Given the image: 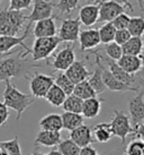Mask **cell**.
I'll list each match as a JSON object with an SVG mask.
<instances>
[{"mask_svg": "<svg viewBox=\"0 0 144 155\" xmlns=\"http://www.w3.org/2000/svg\"><path fill=\"white\" fill-rule=\"evenodd\" d=\"M62 140L60 131H49V130H41L35 138V146L54 147Z\"/></svg>", "mask_w": 144, "mask_h": 155, "instance_id": "obj_20", "label": "cell"}, {"mask_svg": "<svg viewBox=\"0 0 144 155\" xmlns=\"http://www.w3.org/2000/svg\"><path fill=\"white\" fill-rule=\"evenodd\" d=\"M121 68L131 75H136L141 73L143 68V57L142 56H127L123 54L116 61Z\"/></svg>", "mask_w": 144, "mask_h": 155, "instance_id": "obj_17", "label": "cell"}, {"mask_svg": "<svg viewBox=\"0 0 144 155\" xmlns=\"http://www.w3.org/2000/svg\"><path fill=\"white\" fill-rule=\"evenodd\" d=\"M58 151L62 155H79L80 147L72 142L70 138H67L58 144Z\"/></svg>", "mask_w": 144, "mask_h": 155, "instance_id": "obj_35", "label": "cell"}, {"mask_svg": "<svg viewBox=\"0 0 144 155\" xmlns=\"http://www.w3.org/2000/svg\"><path fill=\"white\" fill-rule=\"evenodd\" d=\"M2 97H4L5 105L8 109H13L17 113L16 121L20 120L23 113L35 102V97L20 92L10 81L5 82V91Z\"/></svg>", "mask_w": 144, "mask_h": 155, "instance_id": "obj_2", "label": "cell"}, {"mask_svg": "<svg viewBox=\"0 0 144 155\" xmlns=\"http://www.w3.org/2000/svg\"><path fill=\"white\" fill-rule=\"evenodd\" d=\"M33 34L35 38H51L56 35V25L54 17H49L42 21L35 22Z\"/></svg>", "mask_w": 144, "mask_h": 155, "instance_id": "obj_19", "label": "cell"}, {"mask_svg": "<svg viewBox=\"0 0 144 155\" xmlns=\"http://www.w3.org/2000/svg\"><path fill=\"white\" fill-rule=\"evenodd\" d=\"M0 155H7V153H6L1 147H0Z\"/></svg>", "mask_w": 144, "mask_h": 155, "instance_id": "obj_49", "label": "cell"}, {"mask_svg": "<svg viewBox=\"0 0 144 155\" xmlns=\"http://www.w3.org/2000/svg\"><path fill=\"white\" fill-rule=\"evenodd\" d=\"M70 139L72 142L77 144L78 146L82 148V147L89 146L91 145L95 140L92 138V133H91V128L88 127L87 125H81L77 127L76 129L70 131Z\"/></svg>", "mask_w": 144, "mask_h": 155, "instance_id": "obj_15", "label": "cell"}, {"mask_svg": "<svg viewBox=\"0 0 144 155\" xmlns=\"http://www.w3.org/2000/svg\"><path fill=\"white\" fill-rule=\"evenodd\" d=\"M78 41L80 43L81 52L92 50V49H95V48L100 44L98 30H96V28H88V30L85 31H80Z\"/></svg>", "mask_w": 144, "mask_h": 155, "instance_id": "obj_16", "label": "cell"}, {"mask_svg": "<svg viewBox=\"0 0 144 155\" xmlns=\"http://www.w3.org/2000/svg\"><path fill=\"white\" fill-rule=\"evenodd\" d=\"M126 30L128 31L131 36H139V38H141L144 32V18L142 16L131 17Z\"/></svg>", "mask_w": 144, "mask_h": 155, "instance_id": "obj_31", "label": "cell"}, {"mask_svg": "<svg viewBox=\"0 0 144 155\" xmlns=\"http://www.w3.org/2000/svg\"><path fill=\"white\" fill-rule=\"evenodd\" d=\"M0 147L7 153V155H23L18 136H15L10 140H0Z\"/></svg>", "mask_w": 144, "mask_h": 155, "instance_id": "obj_34", "label": "cell"}, {"mask_svg": "<svg viewBox=\"0 0 144 155\" xmlns=\"http://www.w3.org/2000/svg\"><path fill=\"white\" fill-rule=\"evenodd\" d=\"M124 148L125 147L116 148V150H113V151L102 152V153H98V155H124Z\"/></svg>", "mask_w": 144, "mask_h": 155, "instance_id": "obj_44", "label": "cell"}, {"mask_svg": "<svg viewBox=\"0 0 144 155\" xmlns=\"http://www.w3.org/2000/svg\"><path fill=\"white\" fill-rule=\"evenodd\" d=\"M99 66H100V69H102V82L105 84L106 88H108L109 91H113V92H134V93H137L140 91V88H142V85H139V86H128V85H125V84L121 83L119 81H117L110 74L108 68L102 66L100 60H99Z\"/></svg>", "mask_w": 144, "mask_h": 155, "instance_id": "obj_12", "label": "cell"}, {"mask_svg": "<svg viewBox=\"0 0 144 155\" xmlns=\"http://www.w3.org/2000/svg\"><path fill=\"white\" fill-rule=\"evenodd\" d=\"M108 70H109L110 74H111L117 81H119V82L125 84V85L133 86V85L137 82V77H136L135 75H131V74L126 73V71L121 68V67L117 65V62L114 60L108 61ZM137 86H139V85H137Z\"/></svg>", "mask_w": 144, "mask_h": 155, "instance_id": "obj_21", "label": "cell"}, {"mask_svg": "<svg viewBox=\"0 0 144 155\" xmlns=\"http://www.w3.org/2000/svg\"><path fill=\"white\" fill-rule=\"evenodd\" d=\"M63 129H67L69 131L76 129L77 127L83 125L85 118L81 116V113H73V112H63L61 114Z\"/></svg>", "mask_w": 144, "mask_h": 155, "instance_id": "obj_27", "label": "cell"}, {"mask_svg": "<svg viewBox=\"0 0 144 155\" xmlns=\"http://www.w3.org/2000/svg\"><path fill=\"white\" fill-rule=\"evenodd\" d=\"M27 24V15L23 12L5 8L0 10V35L19 36Z\"/></svg>", "mask_w": 144, "mask_h": 155, "instance_id": "obj_3", "label": "cell"}, {"mask_svg": "<svg viewBox=\"0 0 144 155\" xmlns=\"http://www.w3.org/2000/svg\"><path fill=\"white\" fill-rule=\"evenodd\" d=\"M130 38H131V34L128 33L127 30H116L114 42L122 47L124 43H126L127 41L130 40Z\"/></svg>", "mask_w": 144, "mask_h": 155, "instance_id": "obj_41", "label": "cell"}, {"mask_svg": "<svg viewBox=\"0 0 144 155\" xmlns=\"http://www.w3.org/2000/svg\"><path fill=\"white\" fill-rule=\"evenodd\" d=\"M65 97H67V95H65L63 91L61 90L59 86H56L55 84H53L52 87L46 93L44 99L46 100L51 105L55 107V108H61V105L64 102Z\"/></svg>", "mask_w": 144, "mask_h": 155, "instance_id": "obj_28", "label": "cell"}, {"mask_svg": "<svg viewBox=\"0 0 144 155\" xmlns=\"http://www.w3.org/2000/svg\"><path fill=\"white\" fill-rule=\"evenodd\" d=\"M123 54L127 56H142L143 51V40L139 36H131L126 43L122 45Z\"/></svg>", "mask_w": 144, "mask_h": 155, "instance_id": "obj_26", "label": "cell"}, {"mask_svg": "<svg viewBox=\"0 0 144 155\" xmlns=\"http://www.w3.org/2000/svg\"><path fill=\"white\" fill-rule=\"evenodd\" d=\"M46 155H62V154H61V153H60L58 150H52V151L49 152Z\"/></svg>", "mask_w": 144, "mask_h": 155, "instance_id": "obj_47", "label": "cell"}, {"mask_svg": "<svg viewBox=\"0 0 144 155\" xmlns=\"http://www.w3.org/2000/svg\"><path fill=\"white\" fill-rule=\"evenodd\" d=\"M98 16H99L98 4H89L85 5L80 8L78 19L80 21V24L87 26V27H91L96 23H98Z\"/></svg>", "mask_w": 144, "mask_h": 155, "instance_id": "obj_18", "label": "cell"}, {"mask_svg": "<svg viewBox=\"0 0 144 155\" xmlns=\"http://www.w3.org/2000/svg\"><path fill=\"white\" fill-rule=\"evenodd\" d=\"M82 103L83 101L79 99L78 96L73 94L67 95V97L62 103V109L64 112H73V113H81V109H82Z\"/></svg>", "mask_w": 144, "mask_h": 155, "instance_id": "obj_30", "label": "cell"}, {"mask_svg": "<svg viewBox=\"0 0 144 155\" xmlns=\"http://www.w3.org/2000/svg\"><path fill=\"white\" fill-rule=\"evenodd\" d=\"M60 43L61 41L56 35L51 38H35L30 52V54H32V60L34 62L47 60L52 53L58 49Z\"/></svg>", "mask_w": 144, "mask_h": 155, "instance_id": "obj_4", "label": "cell"}, {"mask_svg": "<svg viewBox=\"0 0 144 155\" xmlns=\"http://www.w3.org/2000/svg\"><path fill=\"white\" fill-rule=\"evenodd\" d=\"M76 61V53H74V45L73 43L68 44L62 50H60L54 56L51 65L58 71H65L70 66Z\"/></svg>", "mask_w": 144, "mask_h": 155, "instance_id": "obj_11", "label": "cell"}, {"mask_svg": "<svg viewBox=\"0 0 144 155\" xmlns=\"http://www.w3.org/2000/svg\"><path fill=\"white\" fill-rule=\"evenodd\" d=\"M137 5H139V7H140V10L143 13L144 12V0H135Z\"/></svg>", "mask_w": 144, "mask_h": 155, "instance_id": "obj_46", "label": "cell"}, {"mask_svg": "<svg viewBox=\"0 0 144 155\" xmlns=\"http://www.w3.org/2000/svg\"><path fill=\"white\" fill-rule=\"evenodd\" d=\"M54 84L56 86H59L61 90L63 91L65 95H70L72 94L73 92V88H74V85L73 83L68 78V76L63 73V71H60L54 78Z\"/></svg>", "mask_w": 144, "mask_h": 155, "instance_id": "obj_33", "label": "cell"}, {"mask_svg": "<svg viewBox=\"0 0 144 155\" xmlns=\"http://www.w3.org/2000/svg\"><path fill=\"white\" fill-rule=\"evenodd\" d=\"M79 155H98V152L96 148H93L91 145H89V146H86V147L80 148Z\"/></svg>", "mask_w": 144, "mask_h": 155, "instance_id": "obj_43", "label": "cell"}, {"mask_svg": "<svg viewBox=\"0 0 144 155\" xmlns=\"http://www.w3.org/2000/svg\"><path fill=\"white\" fill-rule=\"evenodd\" d=\"M33 9L27 16V24L33 26L35 22L42 21L53 16V9L55 7L54 0H33Z\"/></svg>", "mask_w": 144, "mask_h": 155, "instance_id": "obj_8", "label": "cell"}, {"mask_svg": "<svg viewBox=\"0 0 144 155\" xmlns=\"http://www.w3.org/2000/svg\"><path fill=\"white\" fill-rule=\"evenodd\" d=\"M144 93L140 88L137 94L130 100L128 102V113H130V122L132 127H136L144 124Z\"/></svg>", "mask_w": 144, "mask_h": 155, "instance_id": "obj_10", "label": "cell"}, {"mask_svg": "<svg viewBox=\"0 0 144 155\" xmlns=\"http://www.w3.org/2000/svg\"><path fill=\"white\" fill-rule=\"evenodd\" d=\"M93 53H95V56H96L95 64L97 66V68L95 69V71L90 75V77L88 78L87 81H88V83L90 84V86H91V88L93 90V92L96 93V95H99V94H102V93H104L107 88H106V86H105L104 82H102V69H100V66H99L100 54L97 53V52H93Z\"/></svg>", "mask_w": 144, "mask_h": 155, "instance_id": "obj_23", "label": "cell"}, {"mask_svg": "<svg viewBox=\"0 0 144 155\" xmlns=\"http://www.w3.org/2000/svg\"><path fill=\"white\" fill-rule=\"evenodd\" d=\"M115 33H116V28H115L113 24L110 22L104 24V25L98 30V34H99V39H100V43L108 44L110 42H114Z\"/></svg>", "mask_w": 144, "mask_h": 155, "instance_id": "obj_32", "label": "cell"}, {"mask_svg": "<svg viewBox=\"0 0 144 155\" xmlns=\"http://www.w3.org/2000/svg\"><path fill=\"white\" fill-rule=\"evenodd\" d=\"M98 7H99V16L98 22H111L116 18L119 14L125 13V8L121 5L116 4L114 1H99L97 0Z\"/></svg>", "mask_w": 144, "mask_h": 155, "instance_id": "obj_13", "label": "cell"}, {"mask_svg": "<svg viewBox=\"0 0 144 155\" xmlns=\"http://www.w3.org/2000/svg\"><path fill=\"white\" fill-rule=\"evenodd\" d=\"M93 140L98 143H107L113 137V133L108 122H100L91 128Z\"/></svg>", "mask_w": 144, "mask_h": 155, "instance_id": "obj_25", "label": "cell"}, {"mask_svg": "<svg viewBox=\"0 0 144 155\" xmlns=\"http://www.w3.org/2000/svg\"><path fill=\"white\" fill-rule=\"evenodd\" d=\"M80 21L78 18H65L62 19V24L59 28V38L61 42L74 43L78 41L80 34Z\"/></svg>", "mask_w": 144, "mask_h": 155, "instance_id": "obj_9", "label": "cell"}, {"mask_svg": "<svg viewBox=\"0 0 144 155\" xmlns=\"http://www.w3.org/2000/svg\"><path fill=\"white\" fill-rule=\"evenodd\" d=\"M72 94L78 96V97L81 99L82 101L87 99H90V97L97 96L96 93L93 92V90L91 88V86H90V84L88 83V81H83V82H80V83H78V84H76Z\"/></svg>", "mask_w": 144, "mask_h": 155, "instance_id": "obj_29", "label": "cell"}, {"mask_svg": "<svg viewBox=\"0 0 144 155\" xmlns=\"http://www.w3.org/2000/svg\"><path fill=\"white\" fill-rule=\"evenodd\" d=\"M130 15H127L126 13H122L119 14L116 18H114L111 21V24L114 26L116 30H126L127 25H128V22H130Z\"/></svg>", "mask_w": 144, "mask_h": 155, "instance_id": "obj_39", "label": "cell"}, {"mask_svg": "<svg viewBox=\"0 0 144 155\" xmlns=\"http://www.w3.org/2000/svg\"><path fill=\"white\" fill-rule=\"evenodd\" d=\"M126 155H144V142L140 139H132L124 148Z\"/></svg>", "mask_w": 144, "mask_h": 155, "instance_id": "obj_37", "label": "cell"}, {"mask_svg": "<svg viewBox=\"0 0 144 155\" xmlns=\"http://www.w3.org/2000/svg\"><path fill=\"white\" fill-rule=\"evenodd\" d=\"M6 54H0V83L8 82L13 78H27L30 77V70L34 68H41L42 66L28 58L23 51L13 53L7 57Z\"/></svg>", "mask_w": 144, "mask_h": 155, "instance_id": "obj_1", "label": "cell"}, {"mask_svg": "<svg viewBox=\"0 0 144 155\" xmlns=\"http://www.w3.org/2000/svg\"><path fill=\"white\" fill-rule=\"evenodd\" d=\"M32 2H33V0H10L9 9L23 12V10H25V9L30 8Z\"/></svg>", "mask_w": 144, "mask_h": 155, "instance_id": "obj_40", "label": "cell"}, {"mask_svg": "<svg viewBox=\"0 0 144 155\" xmlns=\"http://www.w3.org/2000/svg\"><path fill=\"white\" fill-rule=\"evenodd\" d=\"M9 109L5 105L4 102H0V127L5 126L9 118Z\"/></svg>", "mask_w": 144, "mask_h": 155, "instance_id": "obj_42", "label": "cell"}, {"mask_svg": "<svg viewBox=\"0 0 144 155\" xmlns=\"http://www.w3.org/2000/svg\"><path fill=\"white\" fill-rule=\"evenodd\" d=\"M32 26L26 24L23 35L19 36H9V35H0V54H6L9 51H11L15 47H21L25 50L26 54H30V48L27 47L25 40L28 39L30 34Z\"/></svg>", "mask_w": 144, "mask_h": 155, "instance_id": "obj_7", "label": "cell"}, {"mask_svg": "<svg viewBox=\"0 0 144 155\" xmlns=\"http://www.w3.org/2000/svg\"><path fill=\"white\" fill-rule=\"evenodd\" d=\"M79 2L80 0H58V2H55V8L62 15H70L78 8Z\"/></svg>", "mask_w": 144, "mask_h": 155, "instance_id": "obj_36", "label": "cell"}, {"mask_svg": "<svg viewBox=\"0 0 144 155\" xmlns=\"http://www.w3.org/2000/svg\"><path fill=\"white\" fill-rule=\"evenodd\" d=\"M111 1H114V2L121 5V6H123L124 8H128L131 12L134 10V9H133V6H132V4L128 1V0H111Z\"/></svg>", "mask_w": 144, "mask_h": 155, "instance_id": "obj_45", "label": "cell"}, {"mask_svg": "<svg viewBox=\"0 0 144 155\" xmlns=\"http://www.w3.org/2000/svg\"><path fill=\"white\" fill-rule=\"evenodd\" d=\"M86 1H90V0H86ZM93 1H96V0H93Z\"/></svg>", "mask_w": 144, "mask_h": 155, "instance_id": "obj_51", "label": "cell"}, {"mask_svg": "<svg viewBox=\"0 0 144 155\" xmlns=\"http://www.w3.org/2000/svg\"><path fill=\"white\" fill-rule=\"evenodd\" d=\"M30 155H45V154H43L42 152L37 151V150H35V151L33 152V153H32V154H30Z\"/></svg>", "mask_w": 144, "mask_h": 155, "instance_id": "obj_48", "label": "cell"}, {"mask_svg": "<svg viewBox=\"0 0 144 155\" xmlns=\"http://www.w3.org/2000/svg\"><path fill=\"white\" fill-rule=\"evenodd\" d=\"M104 51L106 52V54L108 56L110 60L117 61L119 60V58L123 56V51H122V47L118 45L115 42H110L108 44H105Z\"/></svg>", "mask_w": 144, "mask_h": 155, "instance_id": "obj_38", "label": "cell"}, {"mask_svg": "<svg viewBox=\"0 0 144 155\" xmlns=\"http://www.w3.org/2000/svg\"><path fill=\"white\" fill-rule=\"evenodd\" d=\"M28 78H30L28 86H30V95L36 99H44L49 90L54 84V77L45 74L34 73Z\"/></svg>", "mask_w": 144, "mask_h": 155, "instance_id": "obj_6", "label": "cell"}, {"mask_svg": "<svg viewBox=\"0 0 144 155\" xmlns=\"http://www.w3.org/2000/svg\"><path fill=\"white\" fill-rule=\"evenodd\" d=\"M110 129L113 133V136L121 138L122 146L125 147L126 137L130 136L132 131V126L130 122V118L125 112L123 111H114V116L111 117V120L109 122Z\"/></svg>", "mask_w": 144, "mask_h": 155, "instance_id": "obj_5", "label": "cell"}, {"mask_svg": "<svg viewBox=\"0 0 144 155\" xmlns=\"http://www.w3.org/2000/svg\"><path fill=\"white\" fill-rule=\"evenodd\" d=\"M105 100L98 99L97 96L83 100L82 109H81V116L87 119H93L102 111V103Z\"/></svg>", "mask_w": 144, "mask_h": 155, "instance_id": "obj_22", "label": "cell"}, {"mask_svg": "<svg viewBox=\"0 0 144 155\" xmlns=\"http://www.w3.org/2000/svg\"><path fill=\"white\" fill-rule=\"evenodd\" d=\"M39 128L41 130H49V131H61L63 129L61 114L59 113H50L43 117L39 120Z\"/></svg>", "mask_w": 144, "mask_h": 155, "instance_id": "obj_24", "label": "cell"}, {"mask_svg": "<svg viewBox=\"0 0 144 155\" xmlns=\"http://www.w3.org/2000/svg\"><path fill=\"white\" fill-rule=\"evenodd\" d=\"M2 1H4V0H0V4H1V2H2Z\"/></svg>", "mask_w": 144, "mask_h": 155, "instance_id": "obj_50", "label": "cell"}, {"mask_svg": "<svg viewBox=\"0 0 144 155\" xmlns=\"http://www.w3.org/2000/svg\"><path fill=\"white\" fill-rule=\"evenodd\" d=\"M64 74L68 76V78L71 81L73 84H78L80 82H83V81H87L88 78L90 77V73L87 66H86L85 61H74L70 67H69Z\"/></svg>", "mask_w": 144, "mask_h": 155, "instance_id": "obj_14", "label": "cell"}]
</instances>
